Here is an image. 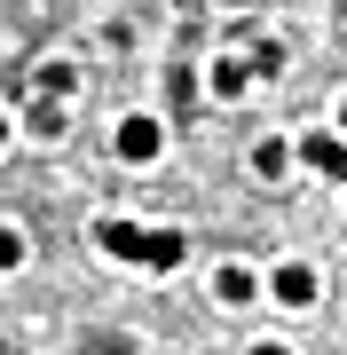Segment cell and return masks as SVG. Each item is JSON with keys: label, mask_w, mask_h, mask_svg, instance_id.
I'll use <instances>...</instances> for the list:
<instances>
[{"label": "cell", "mask_w": 347, "mask_h": 355, "mask_svg": "<svg viewBox=\"0 0 347 355\" xmlns=\"http://www.w3.org/2000/svg\"><path fill=\"white\" fill-rule=\"evenodd\" d=\"M111 150H118V166H158L166 158V119L158 111H127L111 127Z\"/></svg>", "instance_id": "obj_1"}, {"label": "cell", "mask_w": 347, "mask_h": 355, "mask_svg": "<svg viewBox=\"0 0 347 355\" xmlns=\"http://www.w3.org/2000/svg\"><path fill=\"white\" fill-rule=\"evenodd\" d=\"M260 292H269L276 308H316V292H323V277H316L308 261H276L269 277H260Z\"/></svg>", "instance_id": "obj_2"}, {"label": "cell", "mask_w": 347, "mask_h": 355, "mask_svg": "<svg viewBox=\"0 0 347 355\" xmlns=\"http://www.w3.org/2000/svg\"><path fill=\"white\" fill-rule=\"evenodd\" d=\"M292 158L308 166V174H323V182H347V135H332V127L292 135Z\"/></svg>", "instance_id": "obj_3"}, {"label": "cell", "mask_w": 347, "mask_h": 355, "mask_svg": "<svg viewBox=\"0 0 347 355\" xmlns=\"http://www.w3.org/2000/svg\"><path fill=\"white\" fill-rule=\"evenodd\" d=\"M79 87H87V79H79L71 55H39V64H32V95H39V103H64V111H71Z\"/></svg>", "instance_id": "obj_4"}, {"label": "cell", "mask_w": 347, "mask_h": 355, "mask_svg": "<svg viewBox=\"0 0 347 355\" xmlns=\"http://www.w3.org/2000/svg\"><path fill=\"white\" fill-rule=\"evenodd\" d=\"M95 253H103V261H118V268H142V221L103 214V221H95Z\"/></svg>", "instance_id": "obj_5"}, {"label": "cell", "mask_w": 347, "mask_h": 355, "mask_svg": "<svg viewBox=\"0 0 347 355\" xmlns=\"http://www.w3.org/2000/svg\"><path fill=\"white\" fill-rule=\"evenodd\" d=\"M190 261V237H181V229H142V277H174V268Z\"/></svg>", "instance_id": "obj_6"}, {"label": "cell", "mask_w": 347, "mask_h": 355, "mask_svg": "<svg viewBox=\"0 0 347 355\" xmlns=\"http://www.w3.org/2000/svg\"><path fill=\"white\" fill-rule=\"evenodd\" d=\"M213 300L221 308H253L260 300V268L253 261H213Z\"/></svg>", "instance_id": "obj_7"}, {"label": "cell", "mask_w": 347, "mask_h": 355, "mask_svg": "<svg viewBox=\"0 0 347 355\" xmlns=\"http://www.w3.org/2000/svg\"><path fill=\"white\" fill-rule=\"evenodd\" d=\"M206 95L213 103H244L253 95V64H244V55H213L206 64Z\"/></svg>", "instance_id": "obj_8"}, {"label": "cell", "mask_w": 347, "mask_h": 355, "mask_svg": "<svg viewBox=\"0 0 347 355\" xmlns=\"http://www.w3.org/2000/svg\"><path fill=\"white\" fill-rule=\"evenodd\" d=\"M16 119H24V135H32V142H64V127H71V111H64V103H39V95H32Z\"/></svg>", "instance_id": "obj_9"}, {"label": "cell", "mask_w": 347, "mask_h": 355, "mask_svg": "<svg viewBox=\"0 0 347 355\" xmlns=\"http://www.w3.org/2000/svg\"><path fill=\"white\" fill-rule=\"evenodd\" d=\"M244 166H253L260 182H284V174H292V135H260V142H253V158H244Z\"/></svg>", "instance_id": "obj_10"}, {"label": "cell", "mask_w": 347, "mask_h": 355, "mask_svg": "<svg viewBox=\"0 0 347 355\" xmlns=\"http://www.w3.org/2000/svg\"><path fill=\"white\" fill-rule=\"evenodd\" d=\"M24 261H32V237H24L16 221H0V277H16Z\"/></svg>", "instance_id": "obj_11"}, {"label": "cell", "mask_w": 347, "mask_h": 355, "mask_svg": "<svg viewBox=\"0 0 347 355\" xmlns=\"http://www.w3.org/2000/svg\"><path fill=\"white\" fill-rule=\"evenodd\" d=\"M244 64H253V79H276V71H284V48H276V40H253Z\"/></svg>", "instance_id": "obj_12"}, {"label": "cell", "mask_w": 347, "mask_h": 355, "mask_svg": "<svg viewBox=\"0 0 347 355\" xmlns=\"http://www.w3.org/2000/svg\"><path fill=\"white\" fill-rule=\"evenodd\" d=\"M244 355H292V340H253Z\"/></svg>", "instance_id": "obj_13"}, {"label": "cell", "mask_w": 347, "mask_h": 355, "mask_svg": "<svg viewBox=\"0 0 347 355\" xmlns=\"http://www.w3.org/2000/svg\"><path fill=\"white\" fill-rule=\"evenodd\" d=\"M8 142H16V111L0 103V150H8Z\"/></svg>", "instance_id": "obj_14"}, {"label": "cell", "mask_w": 347, "mask_h": 355, "mask_svg": "<svg viewBox=\"0 0 347 355\" xmlns=\"http://www.w3.org/2000/svg\"><path fill=\"white\" fill-rule=\"evenodd\" d=\"M332 135H347V95H339V111H332Z\"/></svg>", "instance_id": "obj_15"}, {"label": "cell", "mask_w": 347, "mask_h": 355, "mask_svg": "<svg viewBox=\"0 0 347 355\" xmlns=\"http://www.w3.org/2000/svg\"><path fill=\"white\" fill-rule=\"evenodd\" d=\"M213 8H253V0H213Z\"/></svg>", "instance_id": "obj_16"}]
</instances>
